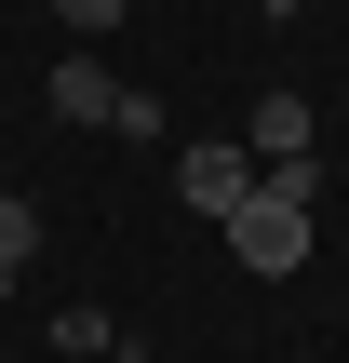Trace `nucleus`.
Returning a JSON list of instances; mask_svg holds the SVG:
<instances>
[{
	"instance_id": "nucleus-2",
	"label": "nucleus",
	"mask_w": 349,
	"mask_h": 363,
	"mask_svg": "<svg viewBox=\"0 0 349 363\" xmlns=\"http://www.w3.org/2000/svg\"><path fill=\"white\" fill-rule=\"evenodd\" d=\"M175 189H188L202 216H242V202H256V148H215V135H202V148H175Z\"/></svg>"
},
{
	"instance_id": "nucleus-6",
	"label": "nucleus",
	"mask_w": 349,
	"mask_h": 363,
	"mask_svg": "<svg viewBox=\"0 0 349 363\" xmlns=\"http://www.w3.org/2000/svg\"><path fill=\"white\" fill-rule=\"evenodd\" d=\"M54 13H67V27H81V40H108V27H121V13H135V0H54Z\"/></svg>"
},
{
	"instance_id": "nucleus-1",
	"label": "nucleus",
	"mask_w": 349,
	"mask_h": 363,
	"mask_svg": "<svg viewBox=\"0 0 349 363\" xmlns=\"http://www.w3.org/2000/svg\"><path fill=\"white\" fill-rule=\"evenodd\" d=\"M309 202H323V162H269L256 202L229 216V256H242L256 283H296V269H309Z\"/></svg>"
},
{
	"instance_id": "nucleus-5",
	"label": "nucleus",
	"mask_w": 349,
	"mask_h": 363,
	"mask_svg": "<svg viewBox=\"0 0 349 363\" xmlns=\"http://www.w3.org/2000/svg\"><path fill=\"white\" fill-rule=\"evenodd\" d=\"M27 256H40V202H0V296L27 283Z\"/></svg>"
},
{
	"instance_id": "nucleus-3",
	"label": "nucleus",
	"mask_w": 349,
	"mask_h": 363,
	"mask_svg": "<svg viewBox=\"0 0 349 363\" xmlns=\"http://www.w3.org/2000/svg\"><path fill=\"white\" fill-rule=\"evenodd\" d=\"M40 108H54V121H108V135H121V108H135V94H121V81H108L94 54H67V67L40 81Z\"/></svg>"
},
{
	"instance_id": "nucleus-4",
	"label": "nucleus",
	"mask_w": 349,
	"mask_h": 363,
	"mask_svg": "<svg viewBox=\"0 0 349 363\" xmlns=\"http://www.w3.org/2000/svg\"><path fill=\"white\" fill-rule=\"evenodd\" d=\"M256 162H309V94H256Z\"/></svg>"
}]
</instances>
